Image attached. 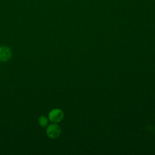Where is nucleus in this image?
Here are the masks:
<instances>
[{"instance_id": "nucleus-4", "label": "nucleus", "mask_w": 155, "mask_h": 155, "mask_svg": "<svg viewBox=\"0 0 155 155\" xmlns=\"http://www.w3.org/2000/svg\"><path fill=\"white\" fill-rule=\"evenodd\" d=\"M38 123L41 127H46L48 125V119L46 116L42 115L38 119Z\"/></svg>"}, {"instance_id": "nucleus-2", "label": "nucleus", "mask_w": 155, "mask_h": 155, "mask_svg": "<svg viewBox=\"0 0 155 155\" xmlns=\"http://www.w3.org/2000/svg\"><path fill=\"white\" fill-rule=\"evenodd\" d=\"M64 118V112L59 108H53L48 113V119L53 123H59Z\"/></svg>"}, {"instance_id": "nucleus-1", "label": "nucleus", "mask_w": 155, "mask_h": 155, "mask_svg": "<svg viewBox=\"0 0 155 155\" xmlns=\"http://www.w3.org/2000/svg\"><path fill=\"white\" fill-rule=\"evenodd\" d=\"M61 133V127L55 123H53L48 126L47 125L46 129V134L51 139H54L59 137Z\"/></svg>"}, {"instance_id": "nucleus-3", "label": "nucleus", "mask_w": 155, "mask_h": 155, "mask_svg": "<svg viewBox=\"0 0 155 155\" xmlns=\"http://www.w3.org/2000/svg\"><path fill=\"white\" fill-rule=\"evenodd\" d=\"M12 56L11 48L5 45L0 46V61L7 62L10 59Z\"/></svg>"}]
</instances>
